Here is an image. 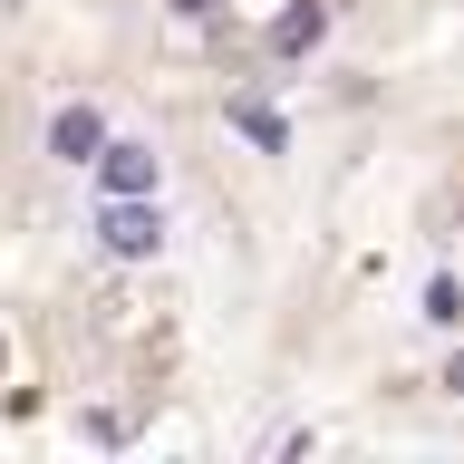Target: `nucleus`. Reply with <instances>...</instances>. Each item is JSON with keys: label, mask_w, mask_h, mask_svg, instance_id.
I'll return each mask as SVG.
<instances>
[{"label": "nucleus", "mask_w": 464, "mask_h": 464, "mask_svg": "<svg viewBox=\"0 0 464 464\" xmlns=\"http://www.w3.org/2000/svg\"><path fill=\"white\" fill-rule=\"evenodd\" d=\"M145 174H155V165H145V145H107V184H116V194H136Z\"/></svg>", "instance_id": "nucleus-1"}, {"label": "nucleus", "mask_w": 464, "mask_h": 464, "mask_svg": "<svg viewBox=\"0 0 464 464\" xmlns=\"http://www.w3.org/2000/svg\"><path fill=\"white\" fill-rule=\"evenodd\" d=\"M49 145H58V155H87V145H97V116H87V107H78V116H58V136H49Z\"/></svg>", "instance_id": "nucleus-2"}, {"label": "nucleus", "mask_w": 464, "mask_h": 464, "mask_svg": "<svg viewBox=\"0 0 464 464\" xmlns=\"http://www.w3.org/2000/svg\"><path fill=\"white\" fill-rule=\"evenodd\" d=\"M107 242H116V252H145V242H155V223H145V213H107Z\"/></svg>", "instance_id": "nucleus-3"}, {"label": "nucleus", "mask_w": 464, "mask_h": 464, "mask_svg": "<svg viewBox=\"0 0 464 464\" xmlns=\"http://www.w3.org/2000/svg\"><path fill=\"white\" fill-rule=\"evenodd\" d=\"M184 10H213V0H184Z\"/></svg>", "instance_id": "nucleus-4"}]
</instances>
